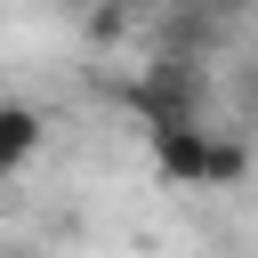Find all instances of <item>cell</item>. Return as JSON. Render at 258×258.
I'll return each mask as SVG.
<instances>
[{"label":"cell","mask_w":258,"mask_h":258,"mask_svg":"<svg viewBox=\"0 0 258 258\" xmlns=\"http://www.w3.org/2000/svg\"><path fill=\"white\" fill-rule=\"evenodd\" d=\"M129 113L145 121V129H202V97H210V73L194 64V56H153L129 89Z\"/></svg>","instance_id":"obj_1"},{"label":"cell","mask_w":258,"mask_h":258,"mask_svg":"<svg viewBox=\"0 0 258 258\" xmlns=\"http://www.w3.org/2000/svg\"><path fill=\"white\" fill-rule=\"evenodd\" d=\"M145 145H153V169H161L169 185H202V169H210V129H145Z\"/></svg>","instance_id":"obj_2"},{"label":"cell","mask_w":258,"mask_h":258,"mask_svg":"<svg viewBox=\"0 0 258 258\" xmlns=\"http://www.w3.org/2000/svg\"><path fill=\"white\" fill-rule=\"evenodd\" d=\"M32 153H40V113L16 105V97H0V177H16Z\"/></svg>","instance_id":"obj_3"},{"label":"cell","mask_w":258,"mask_h":258,"mask_svg":"<svg viewBox=\"0 0 258 258\" xmlns=\"http://www.w3.org/2000/svg\"><path fill=\"white\" fill-rule=\"evenodd\" d=\"M242 177H250V137L210 129V169H202V185H242Z\"/></svg>","instance_id":"obj_4"},{"label":"cell","mask_w":258,"mask_h":258,"mask_svg":"<svg viewBox=\"0 0 258 258\" xmlns=\"http://www.w3.org/2000/svg\"><path fill=\"white\" fill-rule=\"evenodd\" d=\"M81 32H89L97 48H113V40H129V32H137V8H97V16L81 24Z\"/></svg>","instance_id":"obj_5"},{"label":"cell","mask_w":258,"mask_h":258,"mask_svg":"<svg viewBox=\"0 0 258 258\" xmlns=\"http://www.w3.org/2000/svg\"><path fill=\"white\" fill-rule=\"evenodd\" d=\"M0 258H48V250H32V242H8V250H0Z\"/></svg>","instance_id":"obj_6"}]
</instances>
